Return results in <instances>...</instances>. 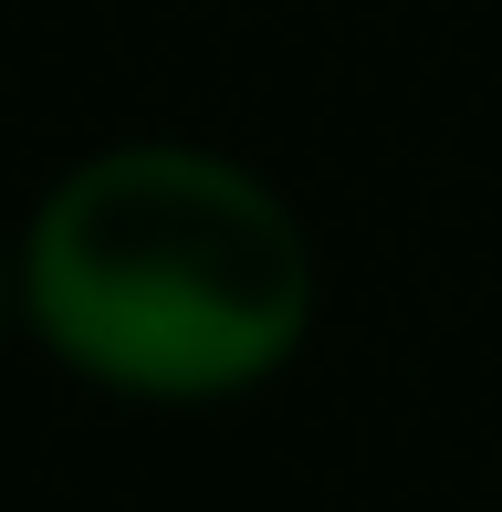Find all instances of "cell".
Wrapping results in <instances>:
<instances>
[{
	"label": "cell",
	"instance_id": "cell-1",
	"mask_svg": "<svg viewBox=\"0 0 502 512\" xmlns=\"http://www.w3.org/2000/svg\"><path fill=\"white\" fill-rule=\"evenodd\" d=\"M32 324L116 398H241L314 324V241L210 147H116L32 220Z\"/></svg>",
	"mask_w": 502,
	"mask_h": 512
}]
</instances>
